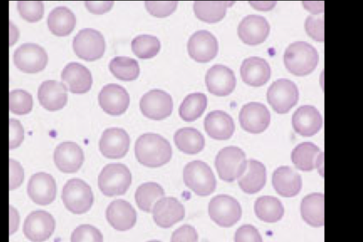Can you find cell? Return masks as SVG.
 <instances>
[{
    "mask_svg": "<svg viewBox=\"0 0 363 242\" xmlns=\"http://www.w3.org/2000/svg\"><path fill=\"white\" fill-rule=\"evenodd\" d=\"M307 34L316 41L324 40V18L323 16L310 15L304 23Z\"/></svg>",
    "mask_w": 363,
    "mask_h": 242,
    "instance_id": "obj_44",
    "label": "cell"
},
{
    "mask_svg": "<svg viewBox=\"0 0 363 242\" xmlns=\"http://www.w3.org/2000/svg\"><path fill=\"white\" fill-rule=\"evenodd\" d=\"M99 145L104 157L111 159L121 158L128 150L130 137L123 128H108L102 133Z\"/></svg>",
    "mask_w": 363,
    "mask_h": 242,
    "instance_id": "obj_17",
    "label": "cell"
},
{
    "mask_svg": "<svg viewBox=\"0 0 363 242\" xmlns=\"http://www.w3.org/2000/svg\"><path fill=\"white\" fill-rule=\"evenodd\" d=\"M267 98L277 113L286 114L298 102V89L291 80L281 78L269 87Z\"/></svg>",
    "mask_w": 363,
    "mask_h": 242,
    "instance_id": "obj_8",
    "label": "cell"
},
{
    "mask_svg": "<svg viewBox=\"0 0 363 242\" xmlns=\"http://www.w3.org/2000/svg\"><path fill=\"white\" fill-rule=\"evenodd\" d=\"M47 23L49 30L57 36H66L74 29L76 18L66 6H57L48 14Z\"/></svg>",
    "mask_w": 363,
    "mask_h": 242,
    "instance_id": "obj_32",
    "label": "cell"
},
{
    "mask_svg": "<svg viewBox=\"0 0 363 242\" xmlns=\"http://www.w3.org/2000/svg\"><path fill=\"white\" fill-rule=\"evenodd\" d=\"M9 99V110L15 114H26L32 109V95L26 90L17 89L11 91Z\"/></svg>",
    "mask_w": 363,
    "mask_h": 242,
    "instance_id": "obj_40",
    "label": "cell"
},
{
    "mask_svg": "<svg viewBox=\"0 0 363 242\" xmlns=\"http://www.w3.org/2000/svg\"><path fill=\"white\" fill-rule=\"evenodd\" d=\"M164 196L162 186L156 182L140 185L135 193V202L140 209L145 212L152 211L155 204Z\"/></svg>",
    "mask_w": 363,
    "mask_h": 242,
    "instance_id": "obj_36",
    "label": "cell"
},
{
    "mask_svg": "<svg viewBox=\"0 0 363 242\" xmlns=\"http://www.w3.org/2000/svg\"><path fill=\"white\" fill-rule=\"evenodd\" d=\"M38 99L45 109L51 111L60 110L67 103L66 87L56 80L43 81L38 89Z\"/></svg>",
    "mask_w": 363,
    "mask_h": 242,
    "instance_id": "obj_27",
    "label": "cell"
},
{
    "mask_svg": "<svg viewBox=\"0 0 363 242\" xmlns=\"http://www.w3.org/2000/svg\"><path fill=\"white\" fill-rule=\"evenodd\" d=\"M71 242H103V236L94 226L82 224L72 233Z\"/></svg>",
    "mask_w": 363,
    "mask_h": 242,
    "instance_id": "obj_42",
    "label": "cell"
},
{
    "mask_svg": "<svg viewBox=\"0 0 363 242\" xmlns=\"http://www.w3.org/2000/svg\"><path fill=\"white\" fill-rule=\"evenodd\" d=\"M247 161L245 152L237 146H227L220 150L215 158V166L219 177L233 182L245 172Z\"/></svg>",
    "mask_w": 363,
    "mask_h": 242,
    "instance_id": "obj_4",
    "label": "cell"
},
{
    "mask_svg": "<svg viewBox=\"0 0 363 242\" xmlns=\"http://www.w3.org/2000/svg\"><path fill=\"white\" fill-rule=\"evenodd\" d=\"M269 23L262 16L250 14L244 17L238 26V34L240 40L247 45L263 43L269 35Z\"/></svg>",
    "mask_w": 363,
    "mask_h": 242,
    "instance_id": "obj_19",
    "label": "cell"
},
{
    "mask_svg": "<svg viewBox=\"0 0 363 242\" xmlns=\"http://www.w3.org/2000/svg\"><path fill=\"white\" fill-rule=\"evenodd\" d=\"M291 123L296 133L302 136L310 137L320 130L323 118L315 106L303 105L293 114Z\"/></svg>",
    "mask_w": 363,
    "mask_h": 242,
    "instance_id": "obj_23",
    "label": "cell"
},
{
    "mask_svg": "<svg viewBox=\"0 0 363 242\" xmlns=\"http://www.w3.org/2000/svg\"><path fill=\"white\" fill-rule=\"evenodd\" d=\"M235 242H263L258 229L251 224L240 226L234 235Z\"/></svg>",
    "mask_w": 363,
    "mask_h": 242,
    "instance_id": "obj_45",
    "label": "cell"
},
{
    "mask_svg": "<svg viewBox=\"0 0 363 242\" xmlns=\"http://www.w3.org/2000/svg\"><path fill=\"white\" fill-rule=\"evenodd\" d=\"M208 215L217 225L228 228L235 225L242 216L240 203L228 194H218L213 197L208 207Z\"/></svg>",
    "mask_w": 363,
    "mask_h": 242,
    "instance_id": "obj_7",
    "label": "cell"
},
{
    "mask_svg": "<svg viewBox=\"0 0 363 242\" xmlns=\"http://www.w3.org/2000/svg\"><path fill=\"white\" fill-rule=\"evenodd\" d=\"M267 181V170L261 162L250 159L243 175L238 178V183L240 189L248 194L259 192L265 185Z\"/></svg>",
    "mask_w": 363,
    "mask_h": 242,
    "instance_id": "obj_30",
    "label": "cell"
},
{
    "mask_svg": "<svg viewBox=\"0 0 363 242\" xmlns=\"http://www.w3.org/2000/svg\"><path fill=\"white\" fill-rule=\"evenodd\" d=\"M106 217L113 229L123 231L134 226L137 220V214L128 202L116 199L107 207Z\"/></svg>",
    "mask_w": 363,
    "mask_h": 242,
    "instance_id": "obj_24",
    "label": "cell"
},
{
    "mask_svg": "<svg viewBox=\"0 0 363 242\" xmlns=\"http://www.w3.org/2000/svg\"><path fill=\"white\" fill-rule=\"evenodd\" d=\"M61 79L68 90L74 94L88 92L92 83L90 71L76 62H69L64 67L61 72Z\"/></svg>",
    "mask_w": 363,
    "mask_h": 242,
    "instance_id": "obj_25",
    "label": "cell"
},
{
    "mask_svg": "<svg viewBox=\"0 0 363 242\" xmlns=\"http://www.w3.org/2000/svg\"><path fill=\"white\" fill-rule=\"evenodd\" d=\"M55 228L53 216L45 211H34L26 218L23 224L25 236L33 242H43L48 240Z\"/></svg>",
    "mask_w": 363,
    "mask_h": 242,
    "instance_id": "obj_12",
    "label": "cell"
},
{
    "mask_svg": "<svg viewBox=\"0 0 363 242\" xmlns=\"http://www.w3.org/2000/svg\"><path fill=\"white\" fill-rule=\"evenodd\" d=\"M54 162L62 172H76L84 162V153L80 146L74 142L60 143L55 149Z\"/></svg>",
    "mask_w": 363,
    "mask_h": 242,
    "instance_id": "obj_22",
    "label": "cell"
},
{
    "mask_svg": "<svg viewBox=\"0 0 363 242\" xmlns=\"http://www.w3.org/2000/svg\"><path fill=\"white\" fill-rule=\"evenodd\" d=\"M234 3L230 1H196L194 4V11L199 19L216 23L224 18L227 9Z\"/></svg>",
    "mask_w": 363,
    "mask_h": 242,
    "instance_id": "obj_35",
    "label": "cell"
},
{
    "mask_svg": "<svg viewBox=\"0 0 363 242\" xmlns=\"http://www.w3.org/2000/svg\"><path fill=\"white\" fill-rule=\"evenodd\" d=\"M249 3L257 10H271L275 5L276 1H249Z\"/></svg>",
    "mask_w": 363,
    "mask_h": 242,
    "instance_id": "obj_52",
    "label": "cell"
},
{
    "mask_svg": "<svg viewBox=\"0 0 363 242\" xmlns=\"http://www.w3.org/2000/svg\"><path fill=\"white\" fill-rule=\"evenodd\" d=\"M284 62L286 69L296 76L311 73L318 62L316 49L305 41L291 43L285 50Z\"/></svg>",
    "mask_w": 363,
    "mask_h": 242,
    "instance_id": "obj_2",
    "label": "cell"
},
{
    "mask_svg": "<svg viewBox=\"0 0 363 242\" xmlns=\"http://www.w3.org/2000/svg\"><path fill=\"white\" fill-rule=\"evenodd\" d=\"M199 235L196 229L189 224H184L172 234L171 242H198Z\"/></svg>",
    "mask_w": 363,
    "mask_h": 242,
    "instance_id": "obj_46",
    "label": "cell"
},
{
    "mask_svg": "<svg viewBox=\"0 0 363 242\" xmlns=\"http://www.w3.org/2000/svg\"><path fill=\"white\" fill-rule=\"evenodd\" d=\"M84 4L87 10L94 14H102L108 11L113 4V1H86Z\"/></svg>",
    "mask_w": 363,
    "mask_h": 242,
    "instance_id": "obj_49",
    "label": "cell"
},
{
    "mask_svg": "<svg viewBox=\"0 0 363 242\" xmlns=\"http://www.w3.org/2000/svg\"><path fill=\"white\" fill-rule=\"evenodd\" d=\"M185 185L201 197L212 194L216 187V180L210 166L201 160H193L184 167Z\"/></svg>",
    "mask_w": 363,
    "mask_h": 242,
    "instance_id": "obj_3",
    "label": "cell"
},
{
    "mask_svg": "<svg viewBox=\"0 0 363 242\" xmlns=\"http://www.w3.org/2000/svg\"><path fill=\"white\" fill-rule=\"evenodd\" d=\"M189 56L199 62H207L213 59L218 53L216 38L206 30L193 33L187 43Z\"/></svg>",
    "mask_w": 363,
    "mask_h": 242,
    "instance_id": "obj_15",
    "label": "cell"
},
{
    "mask_svg": "<svg viewBox=\"0 0 363 242\" xmlns=\"http://www.w3.org/2000/svg\"><path fill=\"white\" fill-rule=\"evenodd\" d=\"M61 197L65 207L76 214L89 211L94 201L90 186L78 178L70 179L65 184Z\"/></svg>",
    "mask_w": 363,
    "mask_h": 242,
    "instance_id": "obj_6",
    "label": "cell"
},
{
    "mask_svg": "<svg viewBox=\"0 0 363 242\" xmlns=\"http://www.w3.org/2000/svg\"><path fill=\"white\" fill-rule=\"evenodd\" d=\"M177 148L182 152L194 155L201 152L205 146V138L201 133L192 127L178 129L174 136Z\"/></svg>",
    "mask_w": 363,
    "mask_h": 242,
    "instance_id": "obj_33",
    "label": "cell"
},
{
    "mask_svg": "<svg viewBox=\"0 0 363 242\" xmlns=\"http://www.w3.org/2000/svg\"><path fill=\"white\" fill-rule=\"evenodd\" d=\"M23 169L20 163L13 159H9V189L18 187L23 180Z\"/></svg>",
    "mask_w": 363,
    "mask_h": 242,
    "instance_id": "obj_48",
    "label": "cell"
},
{
    "mask_svg": "<svg viewBox=\"0 0 363 242\" xmlns=\"http://www.w3.org/2000/svg\"><path fill=\"white\" fill-rule=\"evenodd\" d=\"M301 215L303 221L313 227L324 225V195L320 192H313L305 196L300 206Z\"/></svg>",
    "mask_w": 363,
    "mask_h": 242,
    "instance_id": "obj_31",
    "label": "cell"
},
{
    "mask_svg": "<svg viewBox=\"0 0 363 242\" xmlns=\"http://www.w3.org/2000/svg\"><path fill=\"white\" fill-rule=\"evenodd\" d=\"M240 75L242 81L252 87L264 85L269 79L271 68L269 63L259 57H250L242 62Z\"/></svg>",
    "mask_w": 363,
    "mask_h": 242,
    "instance_id": "obj_28",
    "label": "cell"
},
{
    "mask_svg": "<svg viewBox=\"0 0 363 242\" xmlns=\"http://www.w3.org/2000/svg\"><path fill=\"white\" fill-rule=\"evenodd\" d=\"M131 49L133 53L140 59L152 58L158 53L160 43L154 35L142 34L132 40Z\"/></svg>",
    "mask_w": 363,
    "mask_h": 242,
    "instance_id": "obj_39",
    "label": "cell"
},
{
    "mask_svg": "<svg viewBox=\"0 0 363 242\" xmlns=\"http://www.w3.org/2000/svg\"><path fill=\"white\" fill-rule=\"evenodd\" d=\"M14 65L26 73H35L43 70L48 62L45 50L39 45L26 43L18 47L13 56Z\"/></svg>",
    "mask_w": 363,
    "mask_h": 242,
    "instance_id": "obj_11",
    "label": "cell"
},
{
    "mask_svg": "<svg viewBox=\"0 0 363 242\" xmlns=\"http://www.w3.org/2000/svg\"><path fill=\"white\" fill-rule=\"evenodd\" d=\"M56 188L55 180L52 176L40 172L30 177L27 186V192L35 203L47 205L55 199Z\"/></svg>",
    "mask_w": 363,
    "mask_h": 242,
    "instance_id": "obj_21",
    "label": "cell"
},
{
    "mask_svg": "<svg viewBox=\"0 0 363 242\" xmlns=\"http://www.w3.org/2000/svg\"><path fill=\"white\" fill-rule=\"evenodd\" d=\"M177 1H145L147 11L152 16L162 18L172 14L177 6Z\"/></svg>",
    "mask_w": 363,
    "mask_h": 242,
    "instance_id": "obj_43",
    "label": "cell"
},
{
    "mask_svg": "<svg viewBox=\"0 0 363 242\" xmlns=\"http://www.w3.org/2000/svg\"><path fill=\"white\" fill-rule=\"evenodd\" d=\"M152 217L155 224L167 229L182 221L185 216L184 205L175 197H162L154 205Z\"/></svg>",
    "mask_w": 363,
    "mask_h": 242,
    "instance_id": "obj_18",
    "label": "cell"
},
{
    "mask_svg": "<svg viewBox=\"0 0 363 242\" xmlns=\"http://www.w3.org/2000/svg\"><path fill=\"white\" fill-rule=\"evenodd\" d=\"M291 159L299 170L309 172L317 169L323 176V153L313 143L303 142L291 151Z\"/></svg>",
    "mask_w": 363,
    "mask_h": 242,
    "instance_id": "obj_14",
    "label": "cell"
},
{
    "mask_svg": "<svg viewBox=\"0 0 363 242\" xmlns=\"http://www.w3.org/2000/svg\"><path fill=\"white\" fill-rule=\"evenodd\" d=\"M203 125L206 133L216 140L229 139L235 131L233 118L220 110L209 112L205 117Z\"/></svg>",
    "mask_w": 363,
    "mask_h": 242,
    "instance_id": "obj_29",
    "label": "cell"
},
{
    "mask_svg": "<svg viewBox=\"0 0 363 242\" xmlns=\"http://www.w3.org/2000/svg\"><path fill=\"white\" fill-rule=\"evenodd\" d=\"M272 182L278 194L284 197H294L301 191V175L289 166H280L272 174Z\"/></svg>",
    "mask_w": 363,
    "mask_h": 242,
    "instance_id": "obj_26",
    "label": "cell"
},
{
    "mask_svg": "<svg viewBox=\"0 0 363 242\" xmlns=\"http://www.w3.org/2000/svg\"><path fill=\"white\" fill-rule=\"evenodd\" d=\"M17 9L24 20L36 22L43 16L44 5L40 1H18Z\"/></svg>",
    "mask_w": 363,
    "mask_h": 242,
    "instance_id": "obj_41",
    "label": "cell"
},
{
    "mask_svg": "<svg viewBox=\"0 0 363 242\" xmlns=\"http://www.w3.org/2000/svg\"><path fill=\"white\" fill-rule=\"evenodd\" d=\"M74 53L81 59L94 61L102 57L105 50V41L102 34L93 28L80 30L72 42Z\"/></svg>",
    "mask_w": 363,
    "mask_h": 242,
    "instance_id": "obj_9",
    "label": "cell"
},
{
    "mask_svg": "<svg viewBox=\"0 0 363 242\" xmlns=\"http://www.w3.org/2000/svg\"><path fill=\"white\" fill-rule=\"evenodd\" d=\"M270 119L269 111L260 102H249L242 106L239 113L241 127L250 133L264 131L270 123Z\"/></svg>",
    "mask_w": 363,
    "mask_h": 242,
    "instance_id": "obj_13",
    "label": "cell"
},
{
    "mask_svg": "<svg viewBox=\"0 0 363 242\" xmlns=\"http://www.w3.org/2000/svg\"><path fill=\"white\" fill-rule=\"evenodd\" d=\"M10 226L9 233L13 234L18 227L19 216L17 211L11 206L9 207Z\"/></svg>",
    "mask_w": 363,
    "mask_h": 242,
    "instance_id": "obj_51",
    "label": "cell"
},
{
    "mask_svg": "<svg viewBox=\"0 0 363 242\" xmlns=\"http://www.w3.org/2000/svg\"><path fill=\"white\" fill-rule=\"evenodd\" d=\"M254 211L261 221L275 223L281 220L284 214L281 202L272 196H261L255 202Z\"/></svg>",
    "mask_w": 363,
    "mask_h": 242,
    "instance_id": "obj_34",
    "label": "cell"
},
{
    "mask_svg": "<svg viewBox=\"0 0 363 242\" xmlns=\"http://www.w3.org/2000/svg\"><path fill=\"white\" fill-rule=\"evenodd\" d=\"M205 82L208 92L214 95L223 97L230 94L236 85L233 71L223 65H214L207 71Z\"/></svg>",
    "mask_w": 363,
    "mask_h": 242,
    "instance_id": "obj_20",
    "label": "cell"
},
{
    "mask_svg": "<svg viewBox=\"0 0 363 242\" xmlns=\"http://www.w3.org/2000/svg\"><path fill=\"white\" fill-rule=\"evenodd\" d=\"M207 106V97L201 92L188 94L180 104L179 114L185 121H194L199 118Z\"/></svg>",
    "mask_w": 363,
    "mask_h": 242,
    "instance_id": "obj_37",
    "label": "cell"
},
{
    "mask_svg": "<svg viewBox=\"0 0 363 242\" xmlns=\"http://www.w3.org/2000/svg\"><path fill=\"white\" fill-rule=\"evenodd\" d=\"M23 140V128L18 120L9 119V149L19 146Z\"/></svg>",
    "mask_w": 363,
    "mask_h": 242,
    "instance_id": "obj_47",
    "label": "cell"
},
{
    "mask_svg": "<svg viewBox=\"0 0 363 242\" xmlns=\"http://www.w3.org/2000/svg\"><path fill=\"white\" fill-rule=\"evenodd\" d=\"M135 155L140 164L149 167H157L171 160L172 150L166 138L157 133H147L136 140Z\"/></svg>",
    "mask_w": 363,
    "mask_h": 242,
    "instance_id": "obj_1",
    "label": "cell"
},
{
    "mask_svg": "<svg viewBox=\"0 0 363 242\" xmlns=\"http://www.w3.org/2000/svg\"><path fill=\"white\" fill-rule=\"evenodd\" d=\"M111 72L118 79L123 81L135 79L140 73L137 60L126 56H116L111 60L109 65Z\"/></svg>",
    "mask_w": 363,
    "mask_h": 242,
    "instance_id": "obj_38",
    "label": "cell"
},
{
    "mask_svg": "<svg viewBox=\"0 0 363 242\" xmlns=\"http://www.w3.org/2000/svg\"><path fill=\"white\" fill-rule=\"evenodd\" d=\"M147 242H162V241H157V240H152V241H148Z\"/></svg>",
    "mask_w": 363,
    "mask_h": 242,
    "instance_id": "obj_53",
    "label": "cell"
},
{
    "mask_svg": "<svg viewBox=\"0 0 363 242\" xmlns=\"http://www.w3.org/2000/svg\"><path fill=\"white\" fill-rule=\"evenodd\" d=\"M131 184V173L123 164L110 163L98 176V186L103 194L113 197L124 194Z\"/></svg>",
    "mask_w": 363,
    "mask_h": 242,
    "instance_id": "obj_5",
    "label": "cell"
},
{
    "mask_svg": "<svg viewBox=\"0 0 363 242\" xmlns=\"http://www.w3.org/2000/svg\"><path fill=\"white\" fill-rule=\"evenodd\" d=\"M100 106L106 113L118 116L123 114L130 103V97L122 86L110 83L104 85L98 95Z\"/></svg>",
    "mask_w": 363,
    "mask_h": 242,
    "instance_id": "obj_16",
    "label": "cell"
},
{
    "mask_svg": "<svg viewBox=\"0 0 363 242\" xmlns=\"http://www.w3.org/2000/svg\"><path fill=\"white\" fill-rule=\"evenodd\" d=\"M303 5L313 15H317L318 13L323 11L324 4L323 1H303Z\"/></svg>",
    "mask_w": 363,
    "mask_h": 242,
    "instance_id": "obj_50",
    "label": "cell"
},
{
    "mask_svg": "<svg viewBox=\"0 0 363 242\" xmlns=\"http://www.w3.org/2000/svg\"><path fill=\"white\" fill-rule=\"evenodd\" d=\"M140 109L145 117L156 121L162 120L172 114V98L162 89H151L140 98Z\"/></svg>",
    "mask_w": 363,
    "mask_h": 242,
    "instance_id": "obj_10",
    "label": "cell"
}]
</instances>
